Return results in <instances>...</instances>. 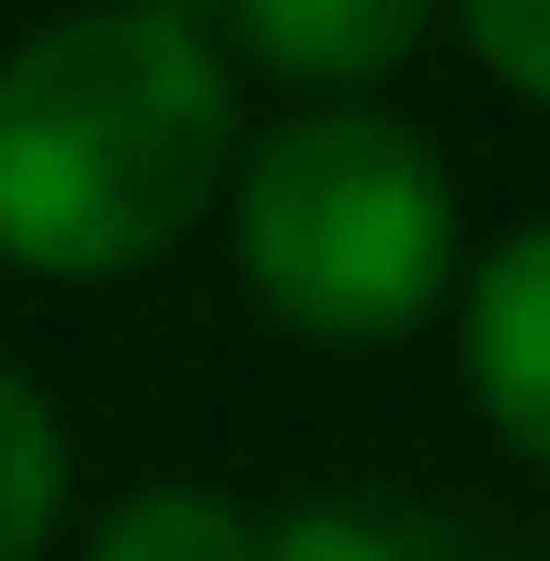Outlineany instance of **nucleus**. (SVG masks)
<instances>
[{"instance_id": "obj_1", "label": "nucleus", "mask_w": 550, "mask_h": 561, "mask_svg": "<svg viewBox=\"0 0 550 561\" xmlns=\"http://www.w3.org/2000/svg\"><path fill=\"white\" fill-rule=\"evenodd\" d=\"M230 161V69L138 0L69 12L0 58V252L46 275L149 264Z\"/></svg>"}, {"instance_id": "obj_6", "label": "nucleus", "mask_w": 550, "mask_h": 561, "mask_svg": "<svg viewBox=\"0 0 550 561\" xmlns=\"http://www.w3.org/2000/svg\"><path fill=\"white\" fill-rule=\"evenodd\" d=\"M58 481H69V447H58V413L23 367H0V561H23L58 516Z\"/></svg>"}, {"instance_id": "obj_4", "label": "nucleus", "mask_w": 550, "mask_h": 561, "mask_svg": "<svg viewBox=\"0 0 550 561\" xmlns=\"http://www.w3.org/2000/svg\"><path fill=\"white\" fill-rule=\"evenodd\" d=\"M253 58L298 69V81H367L424 35V0H230Z\"/></svg>"}, {"instance_id": "obj_7", "label": "nucleus", "mask_w": 550, "mask_h": 561, "mask_svg": "<svg viewBox=\"0 0 550 561\" xmlns=\"http://www.w3.org/2000/svg\"><path fill=\"white\" fill-rule=\"evenodd\" d=\"M92 561H253V527L230 516L218 493H184V481H161V493L115 504Z\"/></svg>"}, {"instance_id": "obj_9", "label": "nucleus", "mask_w": 550, "mask_h": 561, "mask_svg": "<svg viewBox=\"0 0 550 561\" xmlns=\"http://www.w3.org/2000/svg\"><path fill=\"white\" fill-rule=\"evenodd\" d=\"M138 12H161V23H195V12H207V0H138Z\"/></svg>"}, {"instance_id": "obj_5", "label": "nucleus", "mask_w": 550, "mask_h": 561, "mask_svg": "<svg viewBox=\"0 0 550 561\" xmlns=\"http://www.w3.org/2000/svg\"><path fill=\"white\" fill-rule=\"evenodd\" d=\"M253 561H459L447 527L424 504H390V493H321V504H287V516L253 539Z\"/></svg>"}, {"instance_id": "obj_8", "label": "nucleus", "mask_w": 550, "mask_h": 561, "mask_svg": "<svg viewBox=\"0 0 550 561\" xmlns=\"http://www.w3.org/2000/svg\"><path fill=\"white\" fill-rule=\"evenodd\" d=\"M459 12H470V46H482L516 92L550 104V0H459Z\"/></svg>"}, {"instance_id": "obj_2", "label": "nucleus", "mask_w": 550, "mask_h": 561, "mask_svg": "<svg viewBox=\"0 0 550 561\" xmlns=\"http://www.w3.org/2000/svg\"><path fill=\"white\" fill-rule=\"evenodd\" d=\"M241 264L298 333H333V344L402 333L459 264L447 161L402 115H367V104L287 115L241 161Z\"/></svg>"}, {"instance_id": "obj_3", "label": "nucleus", "mask_w": 550, "mask_h": 561, "mask_svg": "<svg viewBox=\"0 0 550 561\" xmlns=\"http://www.w3.org/2000/svg\"><path fill=\"white\" fill-rule=\"evenodd\" d=\"M470 390L528 458H550V218L493 241L470 275Z\"/></svg>"}]
</instances>
